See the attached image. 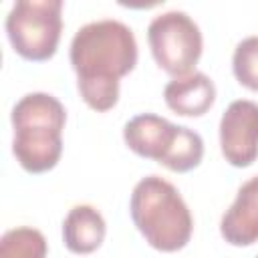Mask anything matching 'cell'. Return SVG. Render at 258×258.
I'll list each match as a JSON object with an SVG mask.
<instances>
[{"label": "cell", "mask_w": 258, "mask_h": 258, "mask_svg": "<svg viewBox=\"0 0 258 258\" xmlns=\"http://www.w3.org/2000/svg\"><path fill=\"white\" fill-rule=\"evenodd\" d=\"M77 89L93 111H109L119 101V81L137 64V40L121 20L103 18L81 26L71 40Z\"/></svg>", "instance_id": "1"}, {"label": "cell", "mask_w": 258, "mask_h": 258, "mask_svg": "<svg viewBox=\"0 0 258 258\" xmlns=\"http://www.w3.org/2000/svg\"><path fill=\"white\" fill-rule=\"evenodd\" d=\"M14 139L12 153L28 173L52 169L62 153V129L67 111L48 93H28L16 101L10 113Z\"/></svg>", "instance_id": "2"}, {"label": "cell", "mask_w": 258, "mask_h": 258, "mask_svg": "<svg viewBox=\"0 0 258 258\" xmlns=\"http://www.w3.org/2000/svg\"><path fill=\"white\" fill-rule=\"evenodd\" d=\"M129 214L145 242L159 252H177L191 238L194 218L187 204L177 187L159 175L135 183Z\"/></svg>", "instance_id": "3"}, {"label": "cell", "mask_w": 258, "mask_h": 258, "mask_svg": "<svg viewBox=\"0 0 258 258\" xmlns=\"http://www.w3.org/2000/svg\"><path fill=\"white\" fill-rule=\"evenodd\" d=\"M60 0H18L6 16L12 48L26 60H48L62 32Z\"/></svg>", "instance_id": "4"}, {"label": "cell", "mask_w": 258, "mask_h": 258, "mask_svg": "<svg viewBox=\"0 0 258 258\" xmlns=\"http://www.w3.org/2000/svg\"><path fill=\"white\" fill-rule=\"evenodd\" d=\"M147 42L159 69L173 79L194 73L204 48L202 30L183 10H167L151 18Z\"/></svg>", "instance_id": "5"}, {"label": "cell", "mask_w": 258, "mask_h": 258, "mask_svg": "<svg viewBox=\"0 0 258 258\" xmlns=\"http://www.w3.org/2000/svg\"><path fill=\"white\" fill-rule=\"evenodd\" d=\"M220 147L234 167H248L258 157V103L232 101L220 119Z\"/></svg>", "instance_id": "6"}, {"label": "cell", "mask_w": 258, "mask_h": 258, "mask_svg": "<svg viewBox=\"0 0 258 258\" xmlns=\"http://www.w3.org/2000/svg\"><path fill=\"white\" fill-rule=\"evenodd\" d=\"M177 129L179 125L167 121L165 117H159L155 113H141L125 123L123 141L139 157L161 163L177 137Z\"/></svg>", "instance_id": "7"}, {"label": "cell", "mask_w": 258, "mask_h": 258, "mask_svg": "<svg viewBox=\"0 0 258 258\" xmlns=\"http://www.w3.org/2000/svg\"><path fill=\"white\" fill-rule=\"evenodd\" d=\"M220 234L232 246L258 242V175L244 181L220 220Z\"/></svg>", "instance_id": "8"}, {"label": "cell", "mask_w": 258, "mask_h": 258, "mask_svg": "<svg viewBox=\"0 0 258 258\" xmlns=\"http://www.w3.org/2000/svg\"><path fill=\"white\" fill-rule=\"evenodd\" d=\"M165 105L183 117H200L208 113L216 101L214 81L200 71H194L185 77L171 79L163 89Z\"/></svg>", "instance_id": "9"}, {"label": "cell", "mask_w": 258, "mask_h": 258, "mask_svg": "<svg viewBox=\"0 0 258 258\" xmlns=\"http://www.w3.org/2000/svg\"><path fill=\"white\" fill-rule=\"evenodd\" d=\"M107 234V224L101 212L89 204H79L69 210L62 220V242L73 254L95 252Z\"/></svg>", "instance_id": "10"}, {"label": "cell", "mask_w": 258, "mask_h": 258, "mask_svg": "<svg viewBox=\"0 0 258 258\" xmlns=\"http://www.w3.org/2000/svg\"><path fill=\"white\" fill-rule=\"evenodd\" d=\"M202 157H204V139H202V135L198 131L185 127V125H179L177 137H175L169 153L163 157L161 165L171 169V171L185 173V171L198 167Z\"/></svg>", "instance_id": "11"}, {"label": "cell", "mask_w": 258, "mask_h": 258, "mask_svg": "<svg viewBox=\"0 0 258 258\" xmlns=\"http://www.w3.org/2000/svg\"><path fill=\"white\" fill-rule=\"evenodd\" d=\"M46 252L42 232L30 226L12 228L0 240V258H46Z\"/></svg>", "instance_id": "12"}, {"label": "cell", "mask_w": 258, "mask_h": 258, "mask_svg": "<svg viewBox=\"0 0 258 258\" xmlns=\"http://www.w3.org/2000/svg\"><path fill=\"white\" fill-rule=\"evenodd\" d=\"M232 71L242 87L258 91V34L246 36L236 44L232 54Z\"/></svg>", "instance_id": "13"}, {"label": "cell", "mask_w": 258, "mask_h": 258, "mask_svg": "<svg viewBox=\"0 0 258 258\" xmlns=\"http://www.w3.org/2000/svg\"><path fill=\"white\" fill-rule=\"evenodd\" d=\"M256 258H258V256H256Z\"/></svg>", "instance_id": "14"}]
</instances>
